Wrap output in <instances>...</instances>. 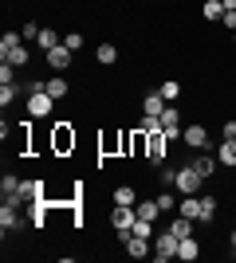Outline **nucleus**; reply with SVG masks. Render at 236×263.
<instances>
[{
	"instance_id": "20",
	"label": "nucleus",
	"mask_w": 236,
	"mask_h": 263,
	"mask_svg": "<svg viewBox=\"0 0 236 263\" xmlns=\"http://www.w3.org/2000/svg\"><path fill=\"white\" fill-rule=\"evenodd\" d=\"M197 255H201L197 236H185V240H181V248H177V259H197Z\"/></svg>"
},
{
	"instance_id": "26",
	"label": "nucleus",
	"mask_w": 236,
	"mask_h": 263,
	"mask_svg": "<svg viewBox=\"0 0 236 263\" xmlns=\"http://www.w3.org/2000/svg\"><path fill=\"white\" fill-rule=\"evenodd\" d=\"M16 95H20V87H16V83H4V87H0V106H12Z\"/></svg>"
},
{
	"instance_id": "9",
	"label": "nucleus",
	"mask_w": 236,
	"mask_h": 263,
	"mask_svg": "<svg viewBox=\"0 0 236 263\" xmlns=\"http://www.w3.org/2000/svg\"><path fill=\"white\" fill-rule=\"evenodd\" d=\"M189 165H193V169H197V173H201V177H213V173H216V165H221V161H216V154L209 157V154H205V149H193Z\"/></svg>"
},
{
	"instance_id": "33",
	"label": "nucleus",
	"mask_w": 236,
	"mask_h": 263,
	"mask_svg": "<svg viewBox=\"0 0 236 263\" xmlns=\"http://www.w3.org/2000/svg\"><path fill=\"white\" fill-rule=\"evenodd\" d=\"M173 181H177V169H173V165H166V169H161V185H173Z\"/></svg>"
},
{
	"instance_id": "10",
	"label": "nucleus",
	"mask_w": 236,
	"mask_h": 263,
	"mask_svg": "<svg viewBox=\"0 0 236 263\" xmlns=\"http://www.w3.org/2000/svg\"><path fill=\"white\" fill-rule=\"evenodd\" d=\"M67 149H75V130H71V122H63L56 126V154H67Z\"/></svg>"
},
{
	"instance_id": "11",
	"label": "nucleus",
	"mask_w": 236,
	"mask_h": 263,
	"mask_svg": "<svg viewBox=\"0 0 236 263\" xmlns=\"http://www.w3.org/2000/svg\"><path fill=\"white\" fill-rule=\"evenodd\" d=\"M16 209H20V204H4V209H0V228H4V236H8V232H16V228L24 224Z\"/></svg>"
},
{
	"instance_id": "19",
	"label": "nucleus",
	"mask_w": 236,
	"mask_h": 263,
	"mask_svg": "<svg viewBox=\"0 0 236 263\" xmlns=\"http://www.w3.org/2000/svg\"><path fill=\"white\" fill-rule=\"evenodd\" d=\"M216 209H221V200H216V197H201V216H197V220H201V224H213Z\"/></svg>"
},
{
	"instance_id": "12",
	"label": "nucleus",
	"mask_w": 236,
	"mask_h": 263,
	"mask_svg": "<svg viewBox=\"0 0 236 263\" xmlns=\"http://www.w3.org/2000/svg\"><path fill=\"white\" fill-rule=\"evenodd\" d=\"M169 102L161 99V90H150L146 99H142V114H154V118H161V110H166Z\"/></svg>"
},
{
	"instance_id": "31",
	"label": "nucleus",
	"mask_w": 236,
	"mask_h": 263,
	"mask_svg": "<svg viewBox=\"0 0 236 263\" xmlns=\"http://www.w3.org/2000/svg\"><path fill=\"white\" fill-rule=\"evenodd\" d=\"M40 32H44L40 24H24V44H35V40H40Z\"/></svg>"
},
{
	"instance_id": "25",
	"label": "nucleus",
	"mask_w": 236,
	"mask_h": 263,
	"mask_svg": "<svg viewBox=\"0 0 236 263\" xmlns=\"http://www.w3.org/2000/svg\"><path fill=\"white\" fill-rule=\"evenodd\" d=\"M24 44V32H4V40H0V55H8L12 47Z\"/></svg>"
},
{
	"instance_id": "13",
	"label": "nucleus",
	"mask_w": 236,
	"mask_h": 263,
	"mask_svg": "<svg viewBox=\"0 0 236 263\" xmlns=\"http://www.w3.org/2000/svg\"><path fill=\"white\" fill-rule=\"evenodd\" d=\"M44 90L59 102V99H67V95H71V83H67L63 75H56V79H47V83H44Z\"/></svg>"
},
{
	"instance_id": "1",
	"label": "nucleus",
	"mask_w": 236,
	"mask_h": 263,
	"mask_svg": "<svg viewBox=\"0 0 236 263\" xmlns=\"http://www.w3.org/2000/svg\"><path fill=\"white\" fill-rule=\"evenodd\" d=\"M51 106H56V99L44 90V83H35L32 95H28V114H32V118H47V114H51Z\"/></svg>"
},
{
	"instance_id": "8",
	"label": "nucleus",
	"mask_w": 236,
	"mask_h": 263,
	"mask_svg": "<svg viewBox=\"0 0 236 263\" xmlns=\"http://www.w3.org/2000/svg\"><path fill=\"white\" fill-rule=\"evenodd\" d=\"M181 142L189 145V149H209V130H205V126H185V130H181Z\"/></svg>"
},
{
	"instance_id": "18",
	"label": "nucleus",
	"mask_w": 236,
	"mask_h": 263,
	"mask_svg": "<svg viewBox=\"0 0 236 263\" xmlns=\"http://www.w3.org/2000/svg\"><path fill=\"white\" fill-rule=\"evenodd\" d=\"M134 209H138V216H142V220H154V224H157L161 216H166V212L157 209V200H138Z\"/></svg>"
},
{
	"instance_id": "3",
	"label": "nucleus",
	"mask_w": 236,
	"mask_h": 263,
	"mask_svg": "<svg viewBox=\"0 0 236 263\" xmlns=\"http://www.w3.org/2000/svg\"><path fill=\"white\" fill-rule=\"evenodd\" d=\"M201 181H205V177L197 173L193 165H181V169H177V181H173V189H177L181 197H189V193H197V189H201Z\"/></svg>"
},
{
	"instance_id": "23",
	"label": "nucleus",
	"mask_w": 236,
	"mask_h": 263,
	"mask_svg": "<svg viewBox=\"0 0 236 263\" xmlns=\"http://www.w3.org/2000/svg\"><path fill=\"white\" fill-rule=\"evenodd\" d=\"M114 204H138V189L118 185V189H114Z\"/></svg>"
},
{
	"instance_id": "21",
	"label": "nucleus",
	"mask_w": 236,
	"mask_h": 263,
	"mask_svg": "<svg viewBox=\"0 0 236 263\" xmlns=\"http://www.w3.org/2000/svg\"><path fill=\"white\" fill-rule=\"evenodd\" d=\"M201 16L205 20H225V0H205Z\"/></svg>"
},
{
	"instance_id": "17",
	"label": "nucleus",
	"mask_w": 236,
	"mask_h": 263,
	"mask_svg": "<svg viewBox=\"0 0 236 263\" xmlns=\"http://www.w3.org/2000/svg\"><path fill=\"white\" fill-rule=\"evenodd\" d=\"M166 228L173 232L177 240H185V236H193V220H189V216H181V212H177V220H169Z\"/></svg>"
},
{
	"instance_id": "36",
	"label": "nucleus",
	"mask_w": 236,
	"mask_h": 263,
	"mask_svg": "<svg viewBox=\"0 0 236 263\" xmlns=\"http://www.w3.org/2000/svg\"><path fill=\"white\" fill-rule=\"evenodd\" d=\"M228 243H232V248H236V228H232V232H228Z\"/></svg>"
},
{
	"instance_id": "34",
	"label": "nucleus",
	"mask_w": 236,
	"mask_h": 263,
	"mask_svg": "<svg viewBox=\"0 0 236 263\" xmlns=\"http://www.w3.org/2000/svg\"><path fill=\"white\" fill-rule=\"evenodd\" d=\"M225 28H228V32H236V8H225Z\"/></svg>"
},
{
	"instance_id": "35",
	"label": "nucleus",
	"mask_w": 236,
	"mask_h": 263,
	"mask_svg": "<svg viewBox=\"0 0 236 263\" xmlns=\"http://www.w3.org/2000/svg\"><path fill=\"white\" fill-rule=\"evenodd\" d=\"M221 130H225V138H232V142H236V122H225Z\"/></svg>"
},
{
	"instance_id": "24",
	"label": "nucleus",
	"mask_w": 236,
	"mask_h": 263,
	"mask_svg": "<svg viewBox=\"0 0 236 263\" xmlns=\"http://www.w3.org/2000/svg\"><path fill=\"white\" fill-rule=\"evenodd\" d=\"M35 44H40V51H51V47H59V44H63V40H59V35L51 32V28H44V32H40V40H35Z\"/></svg>"
},
{
	"instance_id": "22",
	"label": "nucleus",
	"mask_w": 236,
	"mask_h": 263,
	"mask_svg": "<svg viewBox=\"0 0 236 263\" xmlns=\"http://www.w3.org/2000/svg\"><path fill=\"white\" fill-rule=\"evenodd\" d=\"M95 59H99L102 67L118 63V47H114V44H99V51H95Z\"/></svg>"
},
{
	"instance_id": "14",
	"label": "nucleus",
	"mask_w": 236,
	"mask_h": 263,
	"mask_svg": "<svg viewBox=\"0 0 236 263\" xmlns=\"http://www.w3.org/2000/svg\"><path fill=\"white\" fill-rule=\"evenodd\" d=\"M177 212H181V216H189V220H197V216H201V197H197V193L181 197L177 200Z\"/></svg>"
},
{
	"instance_id": "32",
	"label": "nucleus",
	"mask_w": 236,
	"mask_h": 263,
	"mask_svg": "<svg viewBox=\"0 0 236 263\" xmlns=\"http://www.w3.org/2000/svg\"><path fill=\"white\" fill-rule=\"evenodd\" d=\"M0 83H16V67L12 63H0Z\"/></svg>"
},
{
	"instance_id": "6",
	"label": "nucleus",
	"mask_w": 236,
	"mask_h": 263,
	"mask_svg": "<svg viewBox=\"0 0 236 263\" xmlns=\"http://www.w3.org/2000/svg\"><path fill=\"white\" fill-rule=\"evenodd\" d=\"M134 220H138V209H134V204H114V216H111L114 232H130V228H134Z\"/></svg>"
},
{
	"instance_id": "37",
	"label": "nucleus",
	"mask_w": 236,
	"mask_h": 263,
	"mask_svg": "<svg viewBox=\"0 0 236 263\" xmlns=\"http://www.w3.org/2000/svg\"><path fill=\"white\" fill-rule=\"evenodd\" d=\"M232 44H236V35H232Z\"/></svg>"
},
{
	"instance_id": "28",
	"label": "nucleus",
	"mask_w": 236,
	"mask_h": 263,
	"mask_svg": "<svg viewBox=\"0 0 236 263\" xmlns=\"http://www.w3.org/2000/svg\"><path fill=\"white\" fill-rule=\"evenodd\" d=\"M130 232H134V236H146V240H154V220H142V216H138Z\"/></svg>"
},
{
	"instance_id": "29",
	"label": "nucleus",
	"mask_w": 236,
	"mask_h": 263,
	"mask_svg": "<svg viewBox=\"0 0 236 263\" xmlns=\"http://www.w3.org/2000/svg\"><path fill=\"white\" fill-rule=\"evenodd\" d=\"M161 99H166V102H177L181 99V83H177V79H169L166 87H161Z\"/></svg>"
},
{
	"instance_id": "30",
	"label": "nucleus",
	"mask_w": 236,
	"mask_h": 263,
	"mask_svg": "<svg viewBox=\"0 0 236 263\" xmlns=\"http://www.w3.org/2000/svg\"><path fill=\"white\" fill-rule=\"evenodd\" d=\"M63 44H67L71 51H79V47L87 44V40H83V32H67V35H63Z\"/></svg>"
},
{
	"instance_id": "7",
	"label": "nucleus",
	"mask_w": 236,
	"mask_h": 263,
	"mask_svg": "<svg viewBox=\"0 0 236 263\" xmlns=\"http://www.w3.org/2000/svg\"><path fill=\"white\" fill-rule=\"evenodd\" d=\"M71 47L67 44H59V47H51V51H44V59H47V67H51V71H67L71 67Z\"/></svg>"
},
{
	"instance_id": "2",
	"label": "nucleus",
	"mask_w": 236,
	"mask_h": 263,
	"mask_svg": "<svg viewBox=\"0 0 236 263\" xmlns=\"http://www.w3.org/2000/svg\"><path fill=\"white\" fill-rule=\"evenodd\" d=\"M177 248H181V240L173 236V232H161V236H154V259L157 263H169V259H177Z\"/></svg>"
},
{
	"instance_id": "27",
	"label": "nucleus",
	"mask_w": 236,
	"mask_h": 263,
	"mask_svg": "<svg viewBox=\"0 0 236 263\" xmlns=\"http://www.w3.org/2000/svg\"><path fill=\"white\" fill-rule=\"evenodd\" d=\"M157 209H161V212H166V216H169V212H173V209H177V197H173V193H157Z\"/></svg>"
},
{
	"instance_id": "15",
	"label": "nucleus",
	"mask_w": 236,
	"mask_h": 263,
	"mask_svg": "<svg viewBox=\"0 0 236 263\" xmlns=\"http://www.w3.org/2000/svg\"><path fill=\"white\" fill-rule=\"evenodd\" d=\"M216 161L228 165V169H236V142H232V138H225V142L216 145Z\"/></svg>"
},
{
	"instance_id": "4",
	"label": "nucleus",
	"mask_w": 236,
	"mask_h": 263,
	"mask_svg": "<svg viewBox=\"0 0 236 263\" xmlns=\"http://www.w3.org/2000/svg\"><path fill=\"white\" fill-rule=\"evenodd\" d=\"M181 130H185V126H181V114H177V106L169 102V106L161 110V134H166L169 142H181Z\"/></svg>"
},
{
	"instance_id": "5",
	"label": "nucleus",
	"mask_w": 236,
	"mask_h": 263,
	"mask_svg": "<svg viewBox=\"0 0 236 263\" xmlns=\"http://www.w3.org/2000/svg\"><path fill=\"white\" fill-rule=\"evenodd\" d=\"M166 145H169V138H166L161 130L146 134V157H150L154 165H161V161H166Z\"/></svg>"
},
{
	"instance_id": "16",
	"label": "nucleus",
	"mask_w": 236,
	"mask_h": 263,
	"mask_svg": "<svg viewBox=\"0 0 236 263\" xmlns=\"http://www.w3.org/2000/svg\"><path fill=\"white\" fill-rule=\"evenodd\" d=\"M4 63H12V67H28V63H32V47H28V44L12 47V51L4 55Z\"/></svg>"
}]
</instances>
